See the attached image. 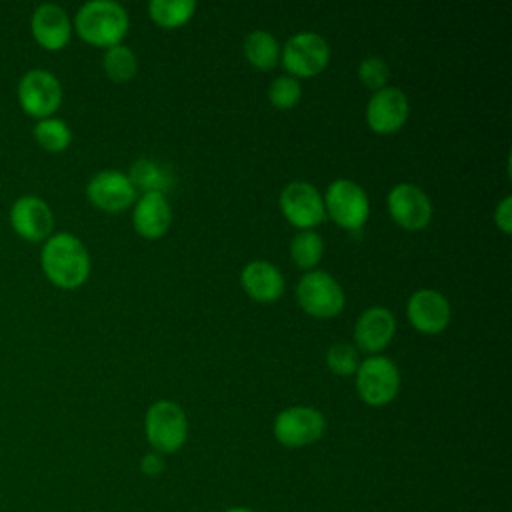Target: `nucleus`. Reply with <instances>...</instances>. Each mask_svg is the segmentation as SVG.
I'll list each match as a JSON object with an SVG mask.
<instances>
[{"label":"nucleus","mask_w":512,"mask_h":512,"mask_svg":"<svg viewBox=\"0 0 512 512\" xmlns=\"http://www.w3.org/2000/svg\"><path fill=\"white\" fill-rule=\"evenodd\" d=\"M32 132H34L36 142L48 152H62L72 142L70 126L62 118H56V116H48V118L38 120L34 124Z\"/></svg>","instance_id":"22"},{"label":"nucleus","mask_w":512,"mask_h":512,"mask_svg":"<svg viewBox=\"0 0 512 512\" xmlns=\"http://www.w3.org/2000/svg\"><path fill=\"white\" fill-rule=\"evenodd\" d=\"M194 10V0H152L148 4L152 20L160 26H180L194 14Z\"/></svg>","instance_id":"23"},{"label":"nucleus","mask_w":512,"mask_h":512,"mask_svg":"<svg viewBox=\"0 0 512 512\" xmlns=\"http://www.w3.org/2000/svg\"><path fill=\"white\" fill-rule=\"evenodd\" d=\"M134 188H140L144 192H160L164 194L172 186V174L160 166L158 162L150 158H140L130 166V172L126 174Z\"/></svg>","instance_id":"20"},{"label":"nucleus","mask_w":512,"mask_h":512,"mask_svg":"<svg viewBox=\"0 0 512 512\" xmlns=\"http://www.w3.org/2000/svg\"><path fill=\"white\" fill-rule=\"evenodd\" d=\"M358 78L362 80L364 86L380 90L388 80V66L378 56H366L358 64Z\"/></svg>","instance_id":"28"},{"label":"nucleus","mask_w":512,"mask_h":512,"mask_svg":"<svg viewBox=\"0 0 512 512\" xmlns=\"http://www.w3.org/2000/svg\"><path fill=\"white\" fill-rule=\"evenodd\" d=\"M282 214L298 228L310 230L320 224L326 216L324 200L320 192L304 180L288 182L280 194Z\"/></svg>","instance_id":"10"},{"label":"nucleus","mask_w":512,"mask_h":512,"mask_svg":"<svg viewBox=\"0 0 512 512\" xmlns=\"http://www.w3.org/2000/svg\"><path fill=\"white\" fill-rule=\"evenodd\" d=\"M410 104L406 94L396 86H384L372 94L366 106V122L374 132H396L408 118Z\"/></svg>","instance_id":"14"},{"label":"nucleus","mask_w":512,"mask_h":512,"mask_svg":"<svg viewBox=\"0 0 512 512\" xmlns=\"http://www.w3.org/2000/svg\"><path fill=\"white\" fill-rule=\"evenodd\" d=\"M16 98L28 116L42 120L58 110L62 102V86L50 70L32 68L20 76Z\"/></svg>","instance_id":"4"},{"label":"nucleus","mask_w":512,"mask_h":512,"mask_svg":"<svg viewBox=\"0 0 512 512\" xmlns=\"http://www.w3.org/2000/svg\"><path fill=\"white\" fill-rule=\"evenodd\" d=\"M140 470H142L144 474H148V476H158V474H162V470H164V460H162V456L156 454V452L146 454V456L140 460Z\"/></svg>","instance_id":"30"},{"label":"nucleus","mask_w":512,"mask_h":512,"mask_svg":"<svg viewBox=\"0 0 512 512\" xmlns=\"http://www.w3.org/2000/svg\"><path fill=\"white\" fill-rule=\"evenodd\" d=\"M40 266L58 288H78L90 274V254L82 240L70 232H56L44 240Z\"/></svg>","instance_id":"1"},{"label":"nucleus","mask_w":512,"mask_h":512,"mask_svg":"<svg viewBox=\"0 0 512 512\" xmlns=\"http://www.w3.org/2000/svg\"><path fill=\"white\" fill-rule=\"evenodd\" d=\"M324 208L336 220V224L358 230L368 218V196L356 182L348 178H338L328 184L324 194Z\"/></svg>","instance_id":"8"},{"label":"nucleus","mask_w":512,"mask_h":512,"mask_svg":"<svg viewBox=\"0 0 512 512\" xmlns=\"http://www.w3.org/2000/svg\"><path fill=\"white\" fill-rule=\"evenodd\" d=\"M14 232L28 242H44L52 236L54 214L46 200L34 194H24L14 200L8 212Z\"/></svg>","instance_id":"11"},{"label":"nucleus","mask_w":512,"mask_h":512,"mask_svg":"<svg viewBox=\"0 0 512 512\" xmlns=\"http://www.w3.org/2000/svg\"><path fill=\"white\" fill-rule=\"evenodd\" d=\"M30 30L34 40L46 50H60L72 36V22L68 12L52 2L34 8L30 18Z\"/></svg>","instance_id":"16"},{"label":"nucleus","mask_w":512,"mask_h":512,"mask_svg":"<svg viewBox=\"0 0 512 512\" xmlns=\"http://www.w3.org/2000/svg\"><path fill=\"white\" fill-rule=\"evenodd\" d=\"M300 306L318 318L336 316L344 308L342 286L324 270L304 272L296 284Z\"/></svg>","instance_id":"6"},{"label":"nucleus","mask_w":512,"mask_h":512,"mask_svg":"<svg viewBox=\"0 0 512 512\" xmlns=\"http://www.w3.org/2000/svg\"><path fill=\"white\" fill-rule=\"evenodd\" d=\"M244 290L260 302H272L284 292L282 272L268 260H252L240 272Z\"/></svg>","instance_id":"19"},{"label":"nucleus","mask_w":512,"mask_h":512,"mask_svg":"<svg viewBox=\"0 0 512 512\" xmlns=\"http://www.w3.org/2000/svg\"><path fill=\"white\" fill-rule=\"evenodd\" d=\"M388 210L392 218L408 230H420L430 222L432 202L428 194L410 182H400L388 192Z\"/></svg>","instance_id":"12"},{"label":"nucleus","mask_w":512,"mask_h":512,"mask_svg":"<svg viewBox=\"0 0 512 512\" xmlns=\"http://www.w3.org/2000/svg\"><path fill=\"white\" fill-rule=\"evenodd\" d=\"M88 200L106 212H122L136 198V188L120 170H100L86 184Z\"/></svg>","instance_id":"13"},{"label":"nucleus","mask_w":512,"mask_h":512,"mask_svg":"<svg viewBox=\"0 0 512 512\" xmlns=\"http://www.w3.org/2000/svg\"><path fill=\"white\" fill-rule=\"evenodd\" d=\"M300 94L302 86L290 74L276 76L268 88V98L276 108H292L300 100Z\"/></svg>","instance_id":"26"},{"label":"nucleus","mask_w":512,"mask_h":512,"mask_svg":"<svg viewBox=\"0 0 512 512\" xmlns=\"http://www.w3.org/2000/svg\"><path fill=\"white\" fill-rule=\"evenodd\" d=\"M330 58L328 42L316 32H296L282 48V64L290 76H314Z\"/></svg>","instance_id":"9"},{"label":"nucleus","mask_w":512,"mask_h":512,"mask_svg":"<svg viewBox=\"0 0 512 512\" xmlns=\"http://www.w3.org/2000/svg\"><path fill=\"white\" fill-rule=\"evenodd\" d=\"M144 432L156 452H176L188 436L186 414L176 402L158 400L144 416Z\"/></svg>","instance_id":"3"},{"label":"nucleus","mask_w":512,"mask_h":512,"mask_svg":"<svg viewBox=\"0 0 512 512\" xmlns=\"http://www.w3.org/2000/svg\"><path fill=\"white\" fill-rule=\"evenodd\" d=\"M224 512H254V510L244 508V506H234V508H228V510H224Z\"/></svg>","instance_id":"31"},{"label":"nucleus","mask_w":512,"mask_h":512,"mask_svg":"<svg viewBox=\"0 0 512 512\" xmlns=\"http://www.w3.org/2000/svg\"><path fill=\"white\" fill-rule=\"evenodd\" d=\"M324 252V242L322 236L316 234L314 230H302L298 232L292 242H290V254L292 260L300 266V268H312L318 264V260L322 258Z\"/></svg>","instance_id":"25"},{"label":"nucleus","mask_w":512,"mask_h":512,"mask_svg":"<svg viewBox=\"0 0 512 512\" xmlns=\"http://www.w3.org/2000/svg\"><path fill=\"white\" fill-rule=\"evenodd\" d=\"M74 28L82 40L110 48L124 38L128 30V12L114 0H90L78 8Z\"/></svg>","instance_id":"2"},{"label":"nucleus","mask_w":512,"mask_h":512,"mask_svg":"<svg viewBox=\"0 0 512 512\" xmlns=\"http://www.w3.org/2000/svg\"><path fill=\"white\" fill-rule=\"evenodd\" d=\"M324 430L326 420L322 412L312 406H290L274 418V436L288 448L314 444L322 438Z\"/></svg>","instance_id":"7"},{"label":"nucleus","mask_w":512,"mask_h":512,"mask_svg":"<svg viewBox=\"0 0 512 512\" xmlns=\"http://www.w3.org/2000/svg\"><path fill=\"white\" fill-rule=\"evenodd\" d=\"M394 314L384 306L366 308L354 324V340L366 352L382 350L394 336Z\"/></svg>","instance_id":"17"},{"label":"nucleus","mask_w":512,"mask_h":512,"mask_svg":"<svg viewBox=\"0 0 512 512\" xmlns=\"http://www.w3.org/2000/svg\"><path fill=\"white\" fill-rule=\"evenodd\" d=\"M356 388L370 406L388 404L400 388V372L386 356H368L356 368Z\"/></svg>","instance_id":"5"},{"label":"nucleus","mask_w":512,"mask_h":512,"mask_svg":"<svg viewBox=\"0 0 512 512\" xmlns=\"http://www.w3.org/2000/svg\"><path fill=\"white\" fill-rule=\"evenodd\" d=\"M326 362H328V368L334 374H340V376L356 372V368L360 364L358 362V352L350 344H346V342L332 344L326 350Z\"/></svg>","instance_id":"27"},{"label":"nucleus","mask_w":512,"mask_h":512,"mask_svg":"<svg viewBox=\"0 0 512 512\" xmlns=\"http://www.w3.org/2000/svg\"><path fill=\"white\" fill-rule=\"evenodd\" d=\"M406 314L416 330L436 334L444 330L450 322V304L442 292L422 288L408 298Z\"/></svg>","instance_id":"15"},{"label":"nucleus","mask_w":512,"mask_h":512,"mask_svg":"<svg viewBox=\"0 0 512 512\" xmlns=\"http://www.w3.org/2000/svg\"><path fill=\"white\" fill-rule=\"evenodd\" d=\"M138 68L136 54L124 46V44H114L106 48L104 52V70L114 82H128Z\"/></svg>","instance_id":"24"},{"label":"nucleus","mask_w":512,"mask_h":512,"mask_svg":"<svg viewBox=\"0 0 512 512\" xmlns=\"http://www.w3.org/2000/svg\"><path fill=\"white\" fill-rule=\"evenodd\" d=\"M494 220L504 232L512 230V198L510 196H504L500 200V204L496 206V212H494Z\"/></svg>","instance_id":"29"},{"label":"nucleus","mask_w":512,"mask_h":512,"mask_svg":"<svg viewBox=\"0 0 512 512\" xmlns=\"http://www.w3.org/2000/svg\"><path fill=\"white\" fill-rule=\"evenodd\" d=\"M244 54L248 62L256 68H272L278 60L280 46L276 38L266 30H252L244 38Z\"/></svg>","instance_id":"21"},{"label":"nucleus","mask_w":512,"mask_h":512,"mask_svg":"<svg viewBox=\"0 0 512 512\" xmlns=\"http://www.w3.org/2000/svg\"><path fill=\"white\" fill-rule=\"evenodd\" d=\"M132 222L146 238L162 236L172 222V210L166 196L160 192H144L134 206Z\"/></svg>","instance_id":"18"}]
</instances>
